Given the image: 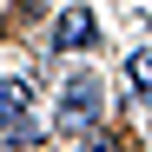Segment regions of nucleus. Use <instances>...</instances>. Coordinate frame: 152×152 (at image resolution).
Returning a JSON list of instances; mask_svg holds the SVG:
<instances>
[{"label": "nucleus", "mask_w": 152, "mask_h": 152, "mask_svg": "<svg viewBox=\"0 0 152 152\" xmlns=\"http://www.w3.org/2000/svg\"><path fill=\"white\" fill-rule=\"evenodd\" d=\"M93 119H99V80L93 73H73V80L60 86V126L80 132V126H93Z\"/></svg>", "instance_id": "f257e3e1"}, {"label": "nucleus", "mask_w": 152, "mask_h": 152, "mask_svg": "<svg viewBox=\"0 0 152 152\" xmlns=\"http://www.w3.org/2000/svg\"><path fill=\"white\" fill-rule=\"evenodd\" d=\"M93 40H99L93 13H86V7H66V13H60V27H53V46H60V53H73V46H93Z\"/></svg>", "instance_id": "f03ea898"}, {"label": "nucleus", "mask_w": 152, "mask_h": 152, "mask_svg": "<svg viewBox=\"0 0 152 152\" xmlns=\"http://www.w3.org/2000/svg\"><path fill=\"white\" fill-rule=\"evenodd\" d=\"M27 113H33V86L27 80H0V126H13Z\"/></svg>", "instance_id": "7ed1b4c3"}, {"label": "nucleus", "mask_w": 152, "mask_h": 152, "mask_svg": "<svg viewBox=\"0 0 152 152\" xmlns=\"http://www.w3.org/2000/svg\"><path fill=\"white\" fill-rule=\"evenodd\" d=\"M0 145H7V152H46L40 126H33V113H27V119H13V126H0Z\"/></svg>", "instance_id": "20e7f679"}, {"label": "nucleus", "mask_w": 152, "mask_h": 152, "mask_svg": "<svg viewBox=\"0 0 152 152\" xmlns=\"http://www.w3.org/2000/svg\"><path fill=\"white\" fill-rule=\"evenodd\" d=\"M126 73H132V86H139V99L152 106V46H139V53L126 60Z\"/></svg>", "instance_id": "39448f33"}, {"label": "nucleus", "mask_w": 152, "mask_h": 152, "mask_svg": "<svg viewBox=\"0 0 152 152\" xmlns=\"http://www.w3.org/2000/svg\"><path fill=\"white\" fill-rule=\"evenodd\" d=\"M86 152H119V145H113V139H93V145H86Z\"/></svg>", "instance_id": "423d86ee"}, {"label": "nucleus", "mask_w": 152, "mask_h": 152, "mask_svg": "<svg viewBox=\"0 0 152 152\" xmlns=\"http://www.w3.org/2000/svg\"><path fill=\"white\" fill-rule=\"evenodd\" d=\"M7 7H13V0H0V13H7Z\"/></svg>", "instance_id": "0eeeda50"}]
</instances>
